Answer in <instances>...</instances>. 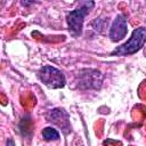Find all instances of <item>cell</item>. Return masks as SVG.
I'll use <instances>...</instances> for the list:
<instances>
[{"instance_id": "cell-1", "label": "cell", "mask_w": 146, "mask_h": 146, "mask_svg": "<svg viewBox=\"0 0 146 146\" xmlns=\"http://www.w3.org/2000/svg\"><path fill=\"white\" fill-rule=\"evenodd\" d=\"M146 42V29L145 27H138L136 30H133L130 39L116 47L111 55L112 56H128V55H132L135 52H137L138 50H140L143 48V46Z\"/></svg>"}, {"instance_id": "cell-2", "label": "cell", "mask_w": 146, "mask_h": 146, "mask_svg": "<svg viewBox=\"0 0 146 146\" xmlns=\"http://www.w3.org/2000/svg\"><path fill=\"white\" fill-rule=\"evenodd\" d=\"M94 5L95 3L92 1H83L79 8L67 14V17H66L67 26L72 35L79 36L81 34L82 27H83V19L89 13V10L94 7Z\"/></svg>"}, {"instance_id": "cell-3", "label": "cell", "mask_w": 146, "mask_h": 146, "mask_svg": "<svg viewBox=\"0 0 146 146\" xmlns=\"http://www.w3.org/2000/svg\"><path fill=\"white\" fill-rule=\"evenodd\" d=\"M38 76L41 80V82L50 88H63L65 86V76L64 74L52 67V66H42L39 72H38Z\"/></svg>"}, {"instance_id": "cell-4", "label": "cell", "mask_w": 146, "mask_h": 146, "mask_svg": "<svg viewBox=\"0 0 146 146\" xmlns=\"http://www.w3.org/2000/svg\"><path fill=\"white\" fill-rule=\"evenodd\" d=\"M103 81V75L100 74L99 71L96 70H83L79 74V84L81 88H92V89H98L102 86Z\"/></svg>"}, {"instance_id": "cell-5", "label": "cell", "mask_w": 146, "mask_h": 146, "mask_svg": "<svg viewBox=\"0 0 146 146\" xmlns=\"http://www.w3.org/2000/svg\"><path fill=\"white\" fill-rule=\"evenodd\" d=\"M128 32L127 27V21L123 15H117L112 23L111 30H110V39L112 41H119L125 36Z\"/></svg>"}, {"instance_id": "cell-6", "label": "cell", "mask_w": 146, "mask_h": 146, "mask_svg": "<svg viewBox=\"0 0 146 146\" xmlns=\"http://www.w3.org/2000/svg\"><path fill=\"white\" fill-rule=\"evenodd\" d=\"M49 120L55 123L57 127H59L62 129L63 132L68 133L71 131V124H70V120H68V115L65 111L62 110H52L49 113Z\"/></svg>"}, {"instance_id": "cell-7", "label": "cell", "mask_w": 146, "mask_h": 146, "mask_svg": "<svg viewBox=\"0 0 146 146\" xmlns=\"http://www.w3.org/2000/svg\"><path fill=\"white\" fill-rule=\"evenodd\" d=\"M42 137L47 141H52V140H58L59 139V132L51 127H47L42 130Z\"/></svg>"}, {"instance_id": "cell-8", "label": "cell", "mask_w": 146, "mask_h": 146, "mask_svg": "<svg viewBox=\"0 0 146 146\" xmlns=\"http://www.w3.org/2000/svg\"><path fill=\"white\" fill-rule=\"evenodd\" d=\"M7 146H15V143L13 139H8L7 140Z\"/></svg>"}]
</instances>
